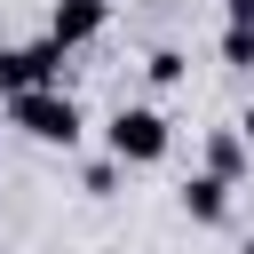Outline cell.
Returning <instances> with one entry per match:
<instances>
[{"label":"cell","instance_id":"1","mask_svg":"<svg viewBox=\"0 0 254 254\" xmlns=\"http://www.w3.org/2000/svg\"><path fill=\"white\" fill-rule=\"evenodd\" d=\"M8 127H24L32 143H79V103L64 95V87H24V95H8Z\"/></svg>","mask_w":254,"mask_h":254},{"label":"cell","instance_id":"2","mask_svg":"<svg viewBox=\"0 0 254 254\" xmlns=\"http://www.w3.org/2000/svg\"><path fill=\"white\" fill-rule=\"evenodd\" d=\"M103 143H111V159L119 167H151V159H167V111H151V103H127L111 127H103Z\"/></svg>","mask_w":254,"mask_h":254},{"label":"cell","instance_id":"3","mask_svg":"<svg viewBox=\"0 0 254 254\" xmlns=\"http://www.w3.org/2000/svg\"><path fill=\"white\" fill-rule=\"evenodd\" d=\"M64 40L48 32V40H32V48H0V95H24V87H56L64 79Z\"/></svg>","mask_w":254,"mask_h":254},{"label":"cell","instance_id":"4","mask_svg":"<svg viewBox=\"0 0 254 254\" xmlns=\"http://www.w3.org/2000/svg\"><path fill=\"white\" fill-rule=\"evenodd\" d=\"M103 16H111L103 0H56V8H48V32H56L64 48H79V40H95V32H103Z\"/></svg>","mask_w":254,"mask_h":254},{"label":"cell","instance_id":"5","mask_svg":"<svg viewBox=\"0 0 254 254\" xmlns=\"http://www.w3.org/2000/svg\"><path fill=\"white\" fill-rule=\"evenodd\" d=\"M183 214H190V222H222V214H230V175H214V167L190 175V183H183Z\"/></svg>","mask_w":254,"mask_h":254},{"label":"cell","instance_id":"6","mask_svg":"<svg viewBox=\"0 0 254 254\" xmlns=\"http://www.w3.org/2000/svg\"><path fill=\"white\" fill-rule=\"evenodd\" d=\"M246 151H254V143H246V127H214V135H206V167H214V175H230V183L246 175Z\"/></svg>","mask_w":254,"mask_h":254},{"label":"cell","instance_id":"7","mask_svg":"<svg viewBox=\"0 0 254 254\" xmlns=\"http://www.w3.org/2000/svg\"><path fill=\"white\" fill-rule=\"evenodd\" d=\"M222 64L254 71V24H222Z\"/></svg>","mask_w":254,"mask_h":254},{"label":"cell","instance_id":"8","mask_svg":"<svg viewBox=\"0 0 254 254\" xmlns=\"http://www.w3.org/2000/svg\"><path fill=\"white\" fill-rule=\"evenodd\" d=\"M143 71H151L159 87H175V79H183V56H175V48H151V64H143Z\"/></svg>","mask_w":254,"mask_h":254},{"label":"cell","instance_id":"9","mask_svg":"<svg viewBox=\"0 0 254 254\" xmlns=\"http://www.w3.org/2000/svg\"><path fill=\"white\" fill-rule=\"evenodd\" d=\"M230 24H254V0H230Z\"/></svg>","mask_w":254,"mask_h":254},{"label":"cell","instance_id":"10","mask_svg":"<svg viewBox=\"0 0 254 254\" xmlns=\"http://www.w3.org/2000/svg\"><path fill=\"white\" fill-rule=\"evenodd\" d=\"M238 127H246V143H254V103H246V119H238Z\"/></svg>","mask_w":254,"mask_h":254},{"label":"cell","instance_id":"11","mask_svg":"<svg viewBox=\"0 0 254 254\" xmlns=\"http://www.w3.org/2000/svg\"><path fill=\"white\" fill-rule=\"evenodd\" d=\"M0 119H8V95H0Z\"/></svg>","mask_w":254,"mask_h":254},{"label":"cell","instance_id":"12","mask_svg":"<svg viewBox=\"0 0 254 254\" xmlns=\"http://www.w3.org/2000/svg\"><path fill=\"white\" fill-rule=\"evenodd\" d=\"M238 254H254V238H246V246H238Z\"/></svg>","mask_w":254,"mask_h":254}]
</instances>
